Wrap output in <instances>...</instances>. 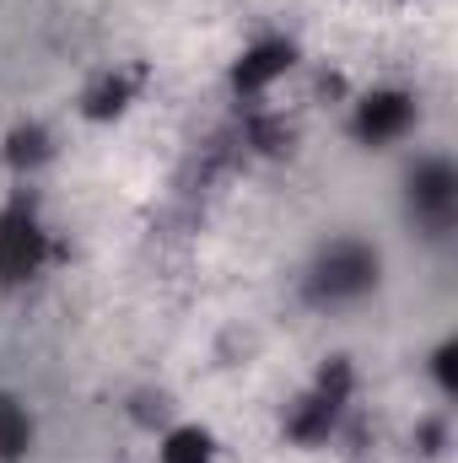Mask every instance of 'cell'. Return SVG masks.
Here are the masks:
<instances>
[{
    "instance_id": "obj_1",
    "label": "cell",
    "mask_w": 458,
    "mask_h": 463,
    "mask_svg": "<svg viewBox=\"0 0 458 463\" xmlns=\"http://www.w3.org/2000/svg\"><path fill=\"white\" fill-rule=\"evenodd\" d=\"M377 286V253L361 248V242H335L324 259H319V275H313V291L345 302V297H361Z\"/></svg>"
},
{
    "instance_id": "obj_2",
    "label": "cell",
    "mask_w": 458,
    "mask_h": 463,
    "mask_svg": "<svg viewBox=\"0 0 458 463\" xmlns=\"http://www.w3.org/2000/svg\"><path fill=\"white\" fill-rule=\"evenodd\" d=\"M43 253H49V242H43V232L27 211L0 216V280H27L43 264Z\"/></svg>"
},
{
    "instance_id": "obj_3",
    "label": "cell",
    "mask_w": 458,
    "mask_h": 463,
    "mask_svg": "<svg viewBox=\"0 0 458 463\" xmlns=\"http://www.w3.org/2000/svg\"><path fill=\"white\" fill-rule=\"evenodd\" d=\"M410 124H415V103H410L405 92H372V98H361V109H356V135L372 140V146L399 140Z\"/></svg>"
},
{
    "instance_id": "obj_4",
    "label": "cell",
    "mask_w": 458,
    "mask_h": 463,
    "mask_svg": "<svg viewBox=\"0 0 458 463\" xmlns=\"http://www.w3.org/2000/svg\"><path fill=\"white\" fill-rule=\"evenodd\" d=\"M410 194H415V211L426 216V222H448V211H453V194H458V178L448 162H426L415 178H410Z\"/></svg>"
},
{
    "instance_id": "obj_5",
    "label": "cell",
    "mask_w": 458,
    "mask_h": 463,
    "mask_svg": "<svg viewBox=\"0 0 458 463\" xmlns=\"http://www.w3.org/2000/svg\"><path fill=\"white\" fill-rule=\"evenodd\" d=\"M286 71H291V43H253V49L237 60L232 81H237L243 92H259V87H270V81L286 76Z\"/></svg>"
},
{
    "instance_id": "obj_6",
    "label": "cell",
    "mask_w": 458,
    "mask_h": 463,
    "mask_svg": "<svg viewBox=\"0 0 458 463\" xmlns=\"http://www.w3.org/2000/svg\"><path fill=\"white\" fill-rule=\"evenodd\" d=\"M27 442H33V426L22 415V404L11 393H0V463H16L27 453Z\"/></svg>"
},
{
    "instance_id": "obj_7",
    "label": "cell",
    "mask_w": 458,
    "mask_h": 463,
    "mask_svg": "<svg viewBox=\"0 0 458 463\" xmlns=\"http://www.w3.org/2000/svg\"><path fill=\"white\" fill-rule=\"evenodd\" d=\"M211 437L200 431V426H184V431H173L167 442H162V463H211Z\"/></svg>"
},
{
    "instance_id": "obj_8",
    "label": "cell",
    "mask_w": 458,
    "mask_h": 463,
    "mask_svg": "<svg viewBox=\"0 0 458 463\" xmlns=\"http://www.w3.org/2000/svg\"><path fill=\"white\" fill-rule=\"evenodd\" d=\"M124 103H129V81H124V76H109V81H98V87L87 92V114L92 118H114Z\"/></svg>"
},
{
    "instance_id": "obj_9",
    "label": "cell",
    "mask_w": 458,
    "mask_h": 463,
    "mask_svg": "<svg viewBox=\"0 0 458 463\" xmlns=\"http://www.w3.org/2000/svg\"><path fill=\"white\" fill-rule=\"evenodd\" d=\"M5 156H11L16 167H33V162H43V156H49V135H43V129H16Z\"/></svg>"
},
{
    "instance_id": "obj_10",
    "label": "cell",
    "mask_w": 458,
    "mask_h": 463,
    "mask_svg": "<svg viewBox=\"0 0 458 463\" xmlns=\"http://www.w3.org/2000/svg\"><path fill=\"white\" fill-rule=\"evenodd\" d=\"M437 377H443V388H448V393L458 388V345L437 350Z\"/></svg>"
}]
</instances>
